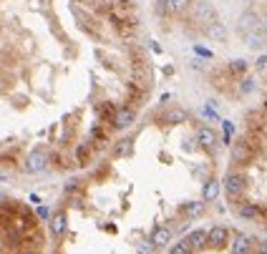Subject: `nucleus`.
<instances>
[{"mask_svg": "<svg viewBox=\"0 0 267 254\" xmlns=\"http://www.w3.org/2000/svg\"><path fill=\"white\" fill-rule=\"evenodd\" d=\"M224 194H227V199H230V204H240L242 199H245V194H247V176L242 174V171H230L224 176Z\"/></svg>", "mask_w": 267, "mask_h": 254, "instance_id": "f257e3e1", "label": "nucleus"}, {"mask_svg": "<svg viewBox=\"0 0 267 254\" xmlns=\"http://www.w3.org/2000/svg\"><path fill=\"white\" fill-rule=\"evenodd\" d=\"M255 156H257V149L242 136V139H237L235 144H232V161L235 164H240V166H247V164H252L255 161Z\"/></svg>", "mask_w": 267, "mask_h": 254, "instance_id": "f03ea898", "label": "nucleus"}, {"mask_svg": "<svg viewBox=\"0 0 267 254\" xmlns=\"http://www.w3.org/2000/svg\"><path fill=\"white\" fill-rule=\"evenodd\" d=\"M230 244V229L227 227H212L207 232V247L209 249H224Z\"/></svg>", "mask_w": 267, "mask_h": 254, "instance_id": "7ed1b4c3", "label": "nucleus"}, {"mask_svg": "<svg viewBox=\"0 0 267 254\" xmlns=\"http://www.w3.org/2000/svg\"><path fill=\"white\" fill-rule=\"evenodd\" d=\"M48 166V154L41 149V151H33L28 159H25V164H23V169L28 174H38V171H43V169Z\"/></svg>", "mask_w": 267, "mask_h": 254, "instance_id": "20e7f679", "label": "nucleus"}, {"mask_svg": "<svg viewBox=\"0 0 267 254\" xmlns=\"http://www.w3.org/2000/svg\"><path fill=\"white\" fill-rule=\"evenodd\" d=\"M134 121H136V111H134V108H129V106L119 108L116 113H113V118H111V123H113V129H119V131L129 129V126H131Z\"/></svg>", "mask_w": 267, "mask_h": 254, "instance_id": "39448f33", "label": "nucleus"}, {"mask_svg": "<svg viewBox=\"0 0 267 254\" xmlns=\"http://www.w3.org/2000/svg\"><path fill=\"white\" fill-rule=\"evenodd\" d=\"M230 249H232L235 254H247V252H255V242H252L247 234H235Z\"/></svg>", "mask_w": 267, "mask_h": 254, "instance_id": "423d86ee", "label": "nucleus"}, {"mask_svg": "<svg viewBox=\"0 0 267 254\" xmlns=\"http://www.w3.org/2000/svg\"><path fill=\"white\" fill-rule=\"evenodd\" d=\"M237 214H240L242 219H250V222H260V204L240 201V204H237Z\"/></svg>", "mask_w": 267, "mask_h": 254, "instance_id": "0eeeda50", "label": "nucleus"}, {"mask_svg": "<svg viewBox=\"0 0 267 254\" xmlns=\"http://www.w3.org/2000/svg\"><path fill=\"white\" fill-rule=\"evenodd\" d=\"M189 244V252H197V249H204L207 247V232L204 229H194L192 234H186L184 239Z\"/></svg>", "mask_w": 267, "mask_h": 254, "instance_id": "6e6552de", "label": "nucleus"}, {"mask_svg": "<svg viewBox=\"0 0 267 254\" xmlns=\"http://www.w3.org/2000/svg\"><path fill=\"white\" fill-rule=\"evenodd\" d=\"M197 141L204 146V149H214L217 146V134L212 126H202V129L197 131Z\"/></svg>", "mask_w": 267, "mask_h": 254, "instance_id": "1a4fd4ad", "label": "nucleus"}, {"mask_svg": "<svg viewBox=\"0 0 267 254\" xmlns=\"http://www.w3.org/2000/svg\"><path fill=\"white\" fill-rule=\"evenodd\" d=\"M197 18H199V23L212 25V23L217 20V10H214L209 3H197Z\"/></svg>", "mask_w": 267, "mask_h": 254, "instance_id": "9d476101", "label": "nucleus"}, {"mask_svg": "<svg viewBox=\"0 0 267 254\" xmlns=\"http://www.w3.org/2000/svg\"><path fill=\"white\" fill-rule=\"evenodd\" d=\"M172 242V229L169 227H157L151 232V244L154 247H167Z\"/></svg>", "mask_w": 267, "mask_h": 254, "instance_id": "9b49d317", "label": "nucleus"}, {"mask_svg": "<svg viewBox=\"0 0 267 254\" xmlns=\"http://www.w3.org/2000/svg\"><path fill=\"white\" fill-rule=\"evenodd\" d=\"M257 23H260V18L252 13V10H247L242 18H240V23H237V28L242 30V33H250V30H255L257 28Z\"/></svg>", "mask_w": 267, "mask_h": 254, "instance_id": "f8f14e48", "label": "nucleus"}, {"mask_svg": "<svg viewBox=\"0 0 267 254\" xmlns=\"http://www.w3.org/2000/svg\"><path fill=\"white\" fill-rule=\"evenodd\" d=\"M217 196H219V181H214V179H212V181H207V184H204V194H202V199L209 204V201H214Z\"/></svg>", "mask_w": 267, "mask_h": 254, "instance_id": "ddd939ff", "label": "nucleus"}, {"mask_svg": "<svg viewBox=\"0 0 267 254\" xmlns=\"http://www.w3.org/2000/svg\"><path fill=\"white\" fill-rule=\"evenodd\" d=\"M169 8H172V13L184 15L189 8H192V0H169Z\"/></svg>", "mask_w": 267, "mask_h": 254, "instance_id": "4468645a", "label": "nucleus"}, {"mask_svg": "<svg viewBox=\"0 0 267 254\" xmlns=\"http://www.w3.org/2000/svg\"><path fill=\"white\" fill-rule=\"evenodd\" d=\"M207 33H209L212 38H219V40H224V38H227V30H224V25H222L219 20H214L212 25H207Z\"/></svg>", "mask_w": 267, "mask_h": 254, "instance_id": "2eb2a0df", "label": "nucleus"}, {"mask_svg": "<svg viewBox=\"0 0 267 254\" xmlns=\"http://www.w3.org/2000/svg\"><path fill=\"white\" fill-rule=\"evenodd\" d=\"M230 73H232V76H242V73H247V61H242V58L230 61Z\"/></svg>", "mask_w": 267, "mask_h": 254, "instance_id": "dca6fc26", "label": "nucleus"}, {"mask_svg": "<svg viewBox=\"0 0 267 254\" xmlns=\"http://www.w3.org/2000/svg\"><path fill=\"white\" fill-rule=\"evenodd\" d=\"M51 229H53V234H63L66 232V214H56L51 219Z\"/></svg>", "mask_w": 267, "mask_h": 254, "instance_id": "f3484780", "label": "nucleus"}, {"mask_svg": "<svg viewBox=\"0 0 267 254\" xmlns=\"http://www.w3.org/2000/svg\"><path fill=\"white\" fill-rule=\"evenodd\" d=\"M154 10H157V15H162V18L172 15V8H169V0H154Z\"/></svg>", "mask_w": 267, "mask_h": 254, "instance_id": "a211bd4d", "label": "nucleus"}, {"mask_svg": "<svg viewBox=\"0 0 267 254\" xmlns=\"http://www.w3.org/2000/svg\"><path fill=\"white\" fill-rule=\"evenodd\" d=\"M245 40H247V46L255 48V51L262 48V35H257V33H245Z\"/></svg>", "mask_w": 267, "mask_h": 254, "instance_id": "6ab92c4d", "label": "nucleus"}, {"mask_svg": "<svg viewBox=\"0 0 267 254\" xmlns=\"http://www.w3.org/2000/svg\"><path fill=\"white\" fill-rule=\"evenodd\" d=\"M89 154H91V149H89L86 144H81L79 149H76V159H79V164H81V166H86V161H89Z\"/></svg>", "mask_w": 267, "mask_h": 254, "instance_id": "aec40b11", "label": "nucleus"}, {"mask_svg": "<svg viewBox=\"0 0 267 254\" xmlns=\"http://www.w3.org/2000/svg\"><path fill=\"white\" fill-rule=\"evenodd\" d=\"M219 123H222V129H224V144H230L232 134H235V123L232 121H219Z\"/></svg>", "mask_w": 267, "mask_h": 254, "instance_id": "412c9836", "label": "nucleus"}, {"mask_svg": "<svg viewBox=\"0 0 267 254\" xmlns=\"http://www.w3.org/2000/svg\"><path fill=\"white\" fill-rule=\"evenodd\" d=\"M35 217L41 219V222H48V219H51V209L43 206V204H38V206H35Z\"/></svg>", "mask_w": 267, "mask_h": 254, "instance_id": "4be33fe9", "label": "nucleus"}, {"mask_svg": "<svg viewBox=\"0 0 267 254\" xmlns=\"http://www.w3.org/2000/svg\"><path fill=\"white\" fill-rule=\"evenodd\" d=\"M202 209H204V204H189L184 211H186V217H199Z\"/></svg>", "mask_w": 267, "mask_h": 254, "instance_id": "5701e85b", "label": "nucleus"}, {"mask_svg": "<svg viewBox=\"0 0 267 254\" xmlns=\"http://www.w3.org/2000/svg\"><path fill=\"white\" fill-rule=\"evenodd\" d=\"M252 91H255V81H252V78H245L242 86H240V93L247 96V93H252Z\"/></svg>", "mask_w": 267, "mask_h": 254, "instance_id": "b1692460", "label": "nucleus"}, {"mask_svg": "<svg viewBox=\"0 0 267 254\" xmlns=\"http://www.w3.org/2000/svg\"><path fill=\"white\" fill-rule=\"evenodd\" d=\"M169 252H172V254H186V252H189V244L181 239L179 244H172V247H169Z\"/></svg>", "mask_w": 267, "mask_h": 254, "instance_id": "393cba45", "label": "nucleus"}, {"mask_svg": "<svg viewBox=\"0 0 267 254\" xmlns=\"http://www.w3.org/2000/svg\"><path fill=\"white\" fill-rule=\"evenodd\" d=\"M113 113H116V111H113L111 106H101V111H98V118H101V121H111V118H113Z\"/></svg>", "mask_w": 267, "mask_h": 254, "instance_id": "a878e982", "label": "nucleus"}, {"mask_svg": "<svg viewBox=\"0 0 267 254\" xmlns=\"http://www.w3.org/2000/svg\"><path fill=\"white\" fill-rule=\"evenodd\" d=\"M184 118H186L184 111H169V113H167V121H172V123H179V121H184Z\"/></svg>", "mask_w": 267, "mask_h": 254, "instance_id": "bb28decb", "label": "nucleus"}, {"mask_svg": "<svg viewBox=\"0 0 267 254\" xmlns=\"http://www.w3.org/2000/svg\"><path fill=\"white\" fill-rule=\"evenodd\" d=\"M194 53L202 56V58H214V53H212L209 48H204V46H194Z\"/></svg>", "mask_w": 267, "mask_h": 254, "instance_id": "cd10ccee", "label": "nucleus"}, {"mask_svg": "<svg viewBox=\"0 0 267 254\" xmlns=\"http://www.w3.org/2000/svg\"><path fill=\"white\" fill-rule=\"evenodd\" d=\"M202 113H204L207 118H212V121H219V116H217V113H214V108H209V106H207V108H204Z\"/></svg>", "mask_w": 267, "mask_h": 254, "instance_id": "c85d7f7f", "label": "nucleus"}, {"mask_svg": "<svg viewBox=\"0 0 267 254\" xmlns=\"http://www.w3.org/2000/svg\"><path fill=\"white\" fill-rule=\"evenodd\" d=\"M255 66H257V68H260V71H262V68H267V56H260V58H257V63H255Z\"/></svg>", "mask_w": 267, "mask_h": 254, "instance_id": "c756f323", "label": "nucleus"}, {"mask_svg": "<svg viewBox=\"0 0 267 254\" xmlns=\"http://www.w3.org/2000/svg\"><path fill=\"white\" fill-rule=\"evenodd\" d=\"M255 249H257V252H267V242H262V244H260V247H255Z\"/></svg>", "mask_w": 267, "mask_h": 254, "instance_id": "7c9ffc66", "label": "nucleus"}, {"mask_svg": "<svg viewBox=\"0 0 267 254\" xmlns=\"http://www.w3.org/2000/svg\"><path fill=\"white\" fill-rule=\"evenodd\" d=\"M262 30H265V35H267V18H265V23H262Z\"/></svg>", "mask_w": 267, "mask_h": 254, "instance_id": "2f4dec72", "label": "nucleus"}]
</instances>
